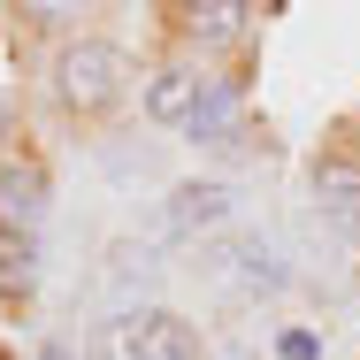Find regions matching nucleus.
Listing matches in <instances>:
<instances>
[{"mask_svg":"<svg viewBox=\"0 0 360 360\" xmlns=\"http://www.w3.org/2000/svg\"><path fill=\"white\" fill-rule=\"evenodd\" d=\"M123 84H131V54H123L115 39H77L70 54L54 62V92H62L70 108H84V115L108 108Z\"/></svg>","mask_w":360,"mask_h":360,"instance_id":"1","label":"nucleus"},{"mask_svg":"<svg viewBox=\"0 0 360 360\" xmlns=\"http://www.w3.org/2000/svg\"><path fill=\"white\" fill-rule=\"evenodd\" d=\"M215 269L230 276V291H245V299H276V291L291 284V269H284V253L269 245V238H222L215 245Z\"/></svg>","mask_w":360,"mask_h":360,"instance_id":"2","label":"nucleus"},{"mask_svg":"<svg viewBox=\"0 0 360 360\" xmlns=\"http://www.w3.org/2000/svg\"><path fill=\"white\" fill-rule=\"evenodd\" d=\"M238 215V192L215 184V176H200V184H176L169 192V238H222Z\"/></svg>","mask_w":360,"mask_h":360,"instance_id":"3","label":"nucleus"},{"mask_svg":"<svg viewBox=\"0 0 360 360\" xmlns=\"http://www.w3.org/2000/svg\"><path fill=\"white\" fill-rule=\"evenodd\" d=\"M54 207V192H46V169H31V161H8L0 169V230H15L23 245H31V230L46 222Z\"/></svg>","mask_w":360,"mask_h":360,"instance_id":"4","label":"nucleus"},{"mask_svg":"<svg viewBox=\"0 0 360 360\" xmlns=\"http://www.w3.org/2000/svg\"><path fill=\"white\" fill-rule=\"evenodd\" d=\"M131 338H139V360H200V330L184 314H161V307H131L123 314Z\"/></svg>","mask_w":360,"mask_h":360,"instance_id":"5","label":"nucleus"},{"mask_svg":"<svg viewBox=\"0 0 360 360\" xmlns=\"http://www.w3.org/2000/svg\"><path fill=\"white\" fill-rule=\"evenodd\" d=\"M314 207L338 222L345 238H360V169L353 161H322L314 169Z\"/></svg>","mask_w":360,"mask_h":360,"instance_id":"6","label":"nucleus"},{"mask_svg":"<svg viewBox=\"0 0 360 360\" xmlns=\"http://www.w3.org/2000/svg\"><path fill=\"white\" fill-rule=\"evenodd\" d=\"M200 100H207V84H200L192 70H161L153 84H146V115H153V123H176V131L200 115Z\"/></svg>","mask_w":360,"mask_h":360,"instance_id":"7","label":"nucleus"},{"mask_svg":"<svg viewBox=\"0 0 360 360\" xmlns=\"http://www.w3.org/2000/svg\"><path fill=\"white\" fill-rule=\"evenodd\" d=\"M230 123H238V100H230V84H207V100H200V115H192L184 131L207 146V139H230Z\"/></svg>","mask_w":360,"mask_h":360,"instance_id":"8","label":"nucleus"},{"mask_svg":"<svg viewBox=\"0 0 360 360\" xmlns=\"http://www.w3.org/2000/svg\"><path fill=\"white\" fill-rule=\"evenodd\" d=\"M31 291H39V253L31 245L0 253V299H31Z\"/></svg>","mask_w":360,"mask_h":360,"instance_id":"9","label":"nucleus"},{"mask_svg":"<svg viewBox=\"0 0 360 360\" xmlns=\"http://www.w3.org/2000/svg\"><path fill=\"white\" fill-rule=\"evenodd\" d=\"M184 23H192L207 46H222V39H238V31H245V8H192Z\"/></svg>","mask_w":360,"mask_h":360,"instance_id":"10","label":"nucleus"},{"mask_svg":"<svg viewBox=\"0 0 360 360\" xmlns=\"http://www.w3.org/2000/svg\"><path fill=\"white\" fill-rule=\"evenodd\" d=\"M284 360H314V330H284Z\"/></svg>","mask_w":360,"mask_h":360,"instance_id":"11","label":"nucleus"},{"mask_svg":"<svg viewBox=\"0 0 360 360\" xmlns=\"http://www.w3.org/2000/svg\"><path fill=\"white\" fill-rule=\"evenodd\" d=\"M230 360H245V353H230Z\"/></svg>","mask_w":360,"mask_h":360,"instance_id":"12","label":"nucleus"}]
</instances>
